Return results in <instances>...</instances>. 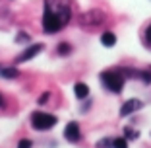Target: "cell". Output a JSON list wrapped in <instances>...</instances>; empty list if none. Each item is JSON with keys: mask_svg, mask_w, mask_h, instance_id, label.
<instances>
[{"mask_svg": "<svg viewBox=\"0 0 151 148\" xmlns=\"http://www.w3.org/2000/svg\"><path fill=\"white\" fill-rule=\"evenodd\" d=\"M142 107H143V103L139 101V99H128V101L120 107V115L128 117V115H132L134 111H138V109H142Z\"/></svg>", "mask_w": 151, "mask_h": 148, "instance_id": "cell-7", "label": "cell"}, {"mask_svg": "<svg viewBox=\"0 0 151 148\" xmlns=\"http://www.w3.org/2000/svg\"><path fill=\"white\" fill-rule=\"evenodd\" d=\"M31 146H33V142L29 139H22L18 142V148H31Z\"/></svg>", "mask_w": 151, "mask_h": 148, "instance_id": "cell-16", "label": "cell"}, {"mask_svg": "<svg viewBox=\"0 0 151 148\" xmlns=\"http://www.w3.org/2000/svg\"><path fill=\"white\" fill-rule=\"evenodd\" d=\"M145 43H147V45L151 47V26H149V27L145 29Z\"/></svg>", "mask_w": 151, "mask_h": 148, "instance_id": "cell-18", "label": "cell"}, {"mask_svg": "<svg viewBox=\"0 0 151 148\" xmlns=\"http://www.w3.org/2000/svg\"><path fill=\"white\" fill-rule=\"evenodd\" d=\"M16 41H18V43H27V41H29V35H27L25 31H19L18 37H16Z\"/></svg>", "mask_w": 151, "mask_h": 148, "instance_id": "cell-15", "label": "cell"}, {"mask_svg": "<svg viewBox=\"0 0 151 148\" xmlns=\"http://www.w3.org/2000/svg\"><path fill=\"white\" fill-rule=\"evenodd\" d=\"M0 76L12 80V78L19 76V70H18V68H14V66H0Z\"/></svg>", "mask_w": 151, "mask_h": 148, "instance_id": "cell-9", "label": "cell"}, {"mask_svg": "<svg viewBox=\"0 0 151 148\" xmlns=\"http://www.w3.org/2000/svg\"><path fill=\"white\" fill-rule=\"evenodd\" d=\"M49 98H50V92H45V94H41V96H39V99H37V101H39L41 105H43V103L49 101Z\"/></svg>", "mask_w": 151, "mask_h": 148, "instance_id": "cell-17", "label": "cell"}, {"mask_svg": "<svg viewBox=\"0 0 151 148\" xmlns=\"http://www.w3.org/2000/svg\"><path fill=\"white\" fill-rule=\"evenodd\" d=\"M101 43H103L105 47H114V45H116V35H114L112 31H105V33L101 35Z\"/></svg>", "mask_w": 151, "mask_h": 148, "instance_id": "cell-10", "label": "cell"}, {"mask_svg": "<svg viewBox=\"0 0 151 148\" xmlns=\"http://www.w3.org/2000/svg\"><path fill=\"white\" fill-rule=\"evenodd\" d=\"M101 82L112 94H120L124 88V74L120 70H105L101 72Z\"/></svg>", "mask_w": 151, "mask_h": 148, "instance_id": "cell-2", "label": "cell"}, {"mask_svg": "<svg viewBox=\"0 0 151 148\" xmlns=\"http://www.w3.org/2000/svg\"><path fill=\"white\" fill-rule=\"evenodd\" d=\"M124 135H126V139H138V136H139V133L128 127V129H124Z\"/></svg>", "mask_w": 151, "mask_h": 148, "instance_id": "cell-14", "label": "cell"}, {"mask_svg": "<svg viewBox=\"0 0 151 148\" xmlns=\"http://www.w3.org/2000/svg\"><path fill=\"white\" fill-rule=\"evenodd\" d=\"M74 94H76V98H78V99H87V96H89L87 84H83V82H78V84L74 86Z\"/></svg>", "mask_w": 151, "mask_h": 148, "instance_id": "cell-8", "label": "cell"}, {"mask_svg": "<svg viewBox=\"0 0 151 148\" xmlns=\"http://www.w3.org/2000/svg\"><path fill=\"white\" fill-rule=\"evenodd\" d=\"M45 49V45L43 43H35V45H31V47H27L25 51H23L22 55H18V63H25V61H29V58H33V57H37V55L41 53V51Z\"/></svg>", "mask_w": 151, "mask_h": 148, "instance_id": "cell-6", "label": "cell"}, {"mask_svg": "<svg viewBox=\"0 0 151 148\" xmlns=\"http://www.w3.org/2000/svg\"><path fill=\"white\" fill-rule=\"evenodd\" d=\"M64 139H66L68 142H72V144L80 142V139H81L80 123H76V121H70V123H68L66 129H64Z\"/></svg>", "mask_w": 151, "mask_h": 148, "instance_id": "cell-5", "label": "cell"}, {"mask_svg": "<svg viewBox=\"0 0 151 148\" xmlns=\"http://www.w3.org/2000/svg\"><path fill=\"white\" fill-rule=\"evenodd\" d=\"M56 51H58V55H62V57H68V55L72 53V45H70V43H58Z\"/></svg>", "mask_w": 151, "mask_h": 148, "instance_id": "cell-11", "label": "cell"}, {"mask_svg": "<svg viewBox=\"0 0 151 148\" xmlns=\"http://www.w3.org/2000/svg\"><path fill=\"white\" fill-rule=\"evenodd\" d=\"M97 148H112V140L111 139H101L97 142Z\"/></svg>", "mask_w": 151, "mask_h": 148, "instance_id": "cell-13", "label": "cell"}, {"mask_svg": "<svg viewBox=\"0 0 151 148\" xmlns=\"http://www.w3.org/2000/svg\"><path fill=\"white\" fill-rule=\"evenodd\" d=\"M112 148H128V139H122V136H118V139L112 140Z\"/></svg>", "mask_w": 151, "mask_h": 148, "instance_id": "cell-12", "label": "cell"}, {"mask_svg": "<svg viewBox=\"0 0 151 148\" xmlns=\"http://www.w3.org/2000/svg\"><path fill=\"white\" fill-rule=\"evenodd\" d=\"M56 123H58V119L52 113H43V111L31 113V127L35 131H49V129H52Z\"/></svg>", "mask_w": 151, "mask_h": 148, "instance_id": "cell-3", "label": "cell"}, {"mask_svg": "<svg viewBox=\"0 0 151 148\" xmlns=\"http://www.w3.org/2000/svg\"><path fill=\"white\" fill-rule=\"evenodd\" d=\"M70 18H72L70 6H66V4L52 6V0H47L45 12H43V29H45V33H56V31H60V29H64L66 23L70 22Z\"/></svg>", "mask_w": 151, "mask_h": 148, "instance_id": "cell-1", "label": "cell"}, {"mask_svg": "<svg viewBox=\"0 0 151 148\" xmlns=\"http://www.w3.org/2000/svg\"><path fill=\"white\" fill-rule=\"evenodd\" d=\"M103 22H105V14L99 12V10H91V12L81 16V26L83 27H97Z\"/></svg>", "mask_w": 151, "mask_h": 148, "instance_id": "cell-4", "label": "cell"}, {"mask_svg": "<svg viewBox=\"0 0 151 148\" xmlns=\"http://www.w3.org/2000/svg\"><path fill=\"white\" fill-rule=\"evenodd\" d=\"M0 107H6V101H4V96L0 94Z\"/></svg>", "mask_w": 151, "mask_h": 148, "instance_id": "cell-19", "label": "cell"}]
</instances>
